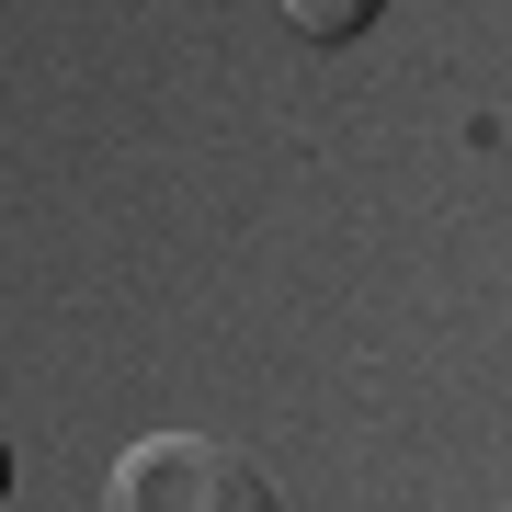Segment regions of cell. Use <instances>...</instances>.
<instances>
[{"mask_svg":"<svg viewBox=\"0 0 512 512\" xmlns=\"http://www.w3.org/2000/svg\"><path fill=\"white\" fill-rule=\"evenodd\" d=\"M285 23H296V35H319V46H330V35H353V23H365V0H308V12H285Z\"/></svg>","mask_w":512,"mask_h":512,"instance_id":"7a4b0ae2","label":"cell"},{"mask_svg":"<svg viewBox=\"0 0 512 512\" xmlns=\"http://www.w3.org/2000/svg\"><path fill=\"white\" fill-rule=\"evenodd\" d=\"M103 512H285L262 456H239L217 433H137L103 478Z\"/></svg>","mask_w":512,"mask_h":512,"instance_id":"6da1fadb","label":"cell"}]
</instances>
